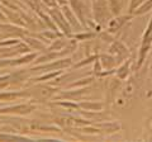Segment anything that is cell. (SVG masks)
Masks as SVG:
<instances>
[{
  "label": "cell",
  "instance_id": "cell-1",
  "mask_svg": "<svg viewBox=\"0 0 152 142\" xmlns=\"http://www.w3.org/2000/svg\"><path fill=\"white\" fill-rule=\"evenodd\" d=\"M72 66V60L69 56L66 57H61L50 62L42 64V65H36L29 69L31 74H37V72H48V71H56V70H65Z\"/></svg>",
  "mask_w": 152,
  "mask_h": 142
},
{
  "label": "cell",
  "instance_id": "cell-2",
  "mask_svg": "<svg viewBox=\"0 0 152 142\" xmlns=\"http://www.w3.org/2000/svg\"><path fill=\"white\" fill-rule=\"evenodd\" d=\"M93 17L98 26H104L113 17L108 5V0H94L93 1Z\"/></svg>",
  "mask_w": 152,
  "mask_h": 142
},
{
  "label": "cell",
  "instance_id": "cell-3",
  "mask_svg": "<svg viewBox=\"0 0 152 142\" xmlns=\"http://www.w3.org/2000/svg\"><path fill=\"white\" fill-rule=\"evenodd\" d=\"M31 98H36L38 100H47V99H53L57 94V88L46 85V83H36L33 86L28 88Z\"/></svg>",
  "mask_w": 152,
  "mask_h": 142
},
{
  "label": "cell",
  "instance_id": "cell-4",
  "mask_svg": "<svg viewBox=\"0 0 152 142\" xmlns=\"http://www.w3.org/2000/svg\"><path fill=\"white\" fill-rule=\"evenodd\" d=\"M47 13H48V15L52 18V20L55 22V24L57 26V28L61 31V33H62L64 36L70 37L72 34V28H71V26L67 23V20H66L61 8H51V9H48Z\"/></svg>",
  "mask_w": 152,
  "mask_h": 142
},
{
  "label": "cell",
  "instance_id": "cell-5",
  "mask_svg": "<svg viewBox=\"0 0 152 142\" xmlns=\"http://www.w3.org/2000/svg\"><path fill=\"white\" fill-rule=\"evenodd\" d=\"M27 29L15 24H9V23H0V40L7 38H18L22 40L24 36L28 34Z\"/></svg>",
  "mask_w": 152,
  "mask_h": 142
},
{
  "label": "cell",
  "instance_id": "cell-6",
  "mask_svg": "<svg viewBox=\"0 0 152 142\" xmlns=\"http://www.w3.org/2000/svg\"><path fill=\"white\" fill-rule=\"evenodd\" d=\"M89 93V88H72L70 90H62L60 93H57L56 95L53 97L55 100H61V99H64V100H74V102H80L81 99L86 95Z\"/></svg>",
  "mask_w": 152,
  "mask_h": 142
},
{
  "label": "cell",
  "instance_id": "cell-7",
  "mask_svg": "<svg viewBox=\"0 0 152 142\" xmlns=\"http://www.w3.org/2000/svg\"><path fill=\"white\" fill-rule=\"evenodd\" d=\"M36 109L33 103H20L15 105H9L0 108V114H12V116H27Z\"/></svg>",
  "mask_w": 152,
  "mask_h": 142
},
{
  "label": "cell",
  "instance_id": "cell-8",
  "mask_svg": "<svg viewBox=\"0 0 152 142\" xmlns=\"http://www.w3.org/2000/svg\"><path fill=\"white\" fill-rule=\"evenodd\" d=\"M132 18H133V14H129V13L123 14V15L119 14V15H115V17L110 18L109 22L107 23V27H108L107 31L109 33H115L118 31H121L122 28L132 19Z\"/></svg>",
  "mask_w": 152,
  "mask_h": 142
},
{
  "label": "cell",
  "instance_id": "cell-9",
  "mask_svg": "<svg viewBox=\"0 0 152 142\" xmlns=\"http://www.w3.org/2000/svg\"><path fill=\"white\" fill-rule=\"evenodd\" d=\"M109 53L115 56L121 62H123L124 60L129 57V48H128L122 41L114 40L110 43V46H109Z\"/></svg>",
  "mask_w": 152,
  "mask_h": 142
},
{
  "label": "cell",
  "instance_id": "cell-10",
  "mask_svg": "<svg viewBox=\"0 0 152 142\" xmlns=\"http://www.w3.org/2000/svg\"><path fill=\"white\" fill-rule=\"evenodd\" d=\"M70 8L76 14L79 22L81 23L84 28H86V5L84 4L83 0H69Z\"/></svg>",
  "mask_w": 152,
  "mask_h": 142
},
{
  "label": "cell",
  "instance_id": "cell-11",
  "mask_svg": "<svg viewBox=\"0 0 152 142\" xmlns=\"http://www.w3.org/2000/svg\"><path fill=\"white\" fill-rule=\"evenodd\" d=\"M152 47V40L147 38V40H141V45H140V50H138V57H137V65L136 69L140 70L143 66L145 61L147 59V55Z\"/></svg>",
  "mask_w": 152,
  "mask_h": 142
},
{
  "label": "cell",
  "instance_id": "cell-12",
  "mask_svg": "<svg viewBox=\"0 0 152 142\" xmlns=\"http://www.w3.org/2000/svg\"><path fill=\"white\" fill-rule=\"evenodd\" d=\"M23 42H26V43L29 46V48L32 51H46L47 46H46V42L42 41L39 37H37L36 34H33V33H28L27 36H24L22 38Z\"/></svg>",
  "mask_w": 152,
  "mask_h": 142
},
{
  "label": "cell",
  "instance_id": "cell-13",
  "mask_svg": "<svg viewBox=\"0 0 152 142\" xmlns=\"http://www.w3.org/2000/svg\"><path fill=\"white\" fill-rule=\"evenodd\" d=\"M61 10H62V13H64V15H65V18H66V20H67V23L71 26V28L72 29H83V26H81V23L79 22V19H77V17H76V14L74 13V10L70 8V5L67 7V5H62L61 7Z\"/></svg>",
  "mask_w": 152,
  "mask_h": 142
},
{
  "label": "cell",
  "instance_id": "cell-14",
  "mask_svg": "<svg viewBox=\"0 0 152 142\" xmlns=\"http://www.w3.org/2000/svg\"><path fill=\"white\" fill-rule=\"evenodd\" d=\"M22 98H31L28 89L26 90H18V91H0V102H13Z\"/></svg>",
  "mask_w": 152,
  "mask_h": 142
},
{
  "label": "cell",
  "instance_id": "cell-15",
  "mask_svg": "<svg viewBox=\"0 0 152 142\" xmlns=\"http://www.w3.org/2000/svg\"><path fill=\"white\" fill-rule=\"evenodd\" d=\"M99 60L103 65L104 70H114L117 69V66L122 64L115 56H113L112 53H100L99 55Z\"/></svg>",
  "mask_w": 152,
  "mask_h": 142
},
{
  "label": "cell",
  "instance_id": "cell-16",
  "mask_svg": "<svg viewBox=\"0 0 152 142\" xmlns=\"http://www.w3.org/2000/svg\"><path fill=\"white\" fill-rule=\"evenodd\" d=\"M131 64H132V61L129 59L124 60L122 64H119L117 66L114 75H115L119 80H126L131 74Z\"/></svg>",
  "mask_w": 152,
  "mask_h": 142
},
{
  "label": "cell",
  "instance_id": "cell-17",
  "mask_svg": "<svg viewBox=\"0 0 152 142\" xmlns=\"http://www.w3.org/2000/svg\"><path fill=\"white\" fill-rule=\"evenodd\" d=\"M80 109L86 112H102L104 109L103 102H94V100H80L79 102Z\"/></svg>",
  "mask_w": 152,
  "mask_h": 142
},
{
  "label": "cell",
  "instance_id": "cell-18",
  "mask_svg": "<svg viewBox=\"0 0 152 142\" xmlns=\"http://www.w3.org/2000/svg\"><path fill=\"white\" fill-rule=\"evenodd\" d=\"M64 74V70H56V71H48V72H42L41 75L29 79L32 80V84H36V83H46V81H50V80H53L56 78H58L60 75Z\"/></svg>",
  "mask_w": 152,
  "mask_h": 142
},
{
  "label": "cell",
  "instance_id": "cell-19",
  "mask_svg": "<svg viewBox=\"0 0 152 142\" xmlns=\"http://www.w3.org/2000/svg\"><path fill=\"white\" fill-rule=\"evenodd\" d=\"M98 128H100V131L103 133H107V135H112V133H115L121 130V124L118 122H107V123H99L96 126Z\"/></svg>",
  "mask_w": 152,
  "mask_h": 142
},
{
  "label": "cell",
  "instance_id": "cell-20",
  "mask_svg": "<svg viewBox=\"0 0 152 142\" xmlns=\"http://www.w3.org/2000/svg\"><path fill=\"white\" fill-rule=\"evenodd\" d=\"M124 1L126 0H108V5L113 17L119 15L122 13V9L124 7Z\"/></svg>",
  "mask_w": 152,
  "mask_h": 142
},
{
  "label": "cell",
  "instance_id": "cell-21",
  "mask_svg": "<svg viewBox=\"0 0 152 142\" xmlns=\"http://www.w3.org/2000/svg\"><path fill=\"white\" fill-rule=\"evenodd\" d=\"M52 104L56 107H62L69 111H81L79 105V102H74V100H64V99H61L58 102H53Z\"/></svg>",
  "mask_w": 152,
  "mask_h": 142
},
{
  "label": "cell",
  "instance_id": "cell-22",
  "mask_svg": "<svg viewBox=\"0 0 152 142\" xmlns=\"http://www.w3.org/2000/svg\"><path fill=\"white\" fill-rule=\"evenodd\" d=\"M151 10H152V0H145L138 8L134 9V12L132 14H133V17H141V15H145L146 13H148Z\"/></svg>",
  "mask_w": 152,
  "mask_h": 142
},
{
  "label": "cell",
  "instance_id": "cell-23",
  "mask_svg": "<svg viewBox=\"0 0 152 142\" xmlns=\"http://www.w3.org/2000/svg\"><path fill=\"white\" fill-rule=\"evenodd\" d=\"M94 37H96V33L95 32H79V33H72L69 38H72L75 41H89V40H93Z\"/></svg>",
  "mask_w": 152,
  "mask_h": 142
},
{
  "label": "cell",
  "instance_id": "cell-24",
  "mask_svg": "<svg viewBox=\"0 0 152 142\" xmlns=\"http://www.w3.org/2000/svg\"><path fill=\"white\" fill-rule=\"evenodd\" d=\"M94 80H95V78H94V76L83 78V79H79V80H76V81L69 84L66 88H67V89H72V88H85V86H88V85L91 84V83L94 81Z\"/></svg>",
  "mask_w": 152,
  "mask_h": 142
},
{
  "label": "cell",
  "instance_id": "cell-25",
  "mask_svg": "<svg viewBox=\"0 0 152 142\" xmlns=\"http://www.w3.org/2000/svg\"><path fill=\"white\" fill-rule=\"evenodd\" d=\"M98 56H99V55H91V56H88L86 59H84V60H81V61H79L77 64L72 65V66H71V67H72L74 70L83 69V67H85V66H86V65H89V64H93V62H94V60H95V59H98Z\"/></svg>",
  "mask_w": 152,
  "mask_h": 142
},
{
  "label": "cell",
  "instance_id": "cell-26",
  "mask_svg": "<svg viewBox=\"0 0 152 142\" xmlns=\"http://www.w3.org/2000/svg\"><path fill=\"white\" fill-rule=\"evenodd\" d=\"M103 71H104V67H103L100 60H99V56H98V59H95L93 62V76L95 79H100V75Z\"/></svg>",
  "mask_w": 152,
  "mask_h": 142
},
{
  "label": "cell",
  "instance_id": "cell-27",
  "mask_svg": "<svg viewBox=\"0 0 152 142\" xmlns=\"http://www.w3.org/2000/svg\"><path fill=\"white\" fill-rule=\"evenodd\" d=\"M28 138L24 136L10 135V133H0V141H27Z\"/></svg>",
  "mask_w": 152,
  "mask_h": 142
},
{
  "label": "cell",
  "instance_id": "cell-28",
  "mask_svg": "<svg viewBox=\"0 0 152 142\" xmlns=\"http://www.w3.org/2000/svg\"><path fill=\"white\" fill-rule=\"evenodd\" d=\"M145 0H129V4H128V13L132 14L134 12V9H137Z\"/></svg>",
  "mask_w": 152,
  "mask_h": 142
},
{
  "label": "cell",
  "instance_id": "cell-29",
  "mask_svg": "<svg viewBox=\"0 0 152 142\" xmlns=\"http://www.w3.org/2000/svg\"><path fill=\"white\" fill-rule=\"evenodd\" d=\"M91 1H94V0H91Z\"/></svg>",
  "mask_w": 152,
  "mask_h": 142
},
{
  "label": "cell",
  "instance_id": "cell-30",
  "mask_svg": "<svg viewBox=\"0 0 152 142\" xmlns=\"http://www.w3.org/2000/svg\"><path fill=\"white\" fill-rule=\"evenodd\" d=\"M151 38H152V36H151Z\"/></svg>",
  "mask_w": 152,
  "mask_h": 142
}]
</instances>
